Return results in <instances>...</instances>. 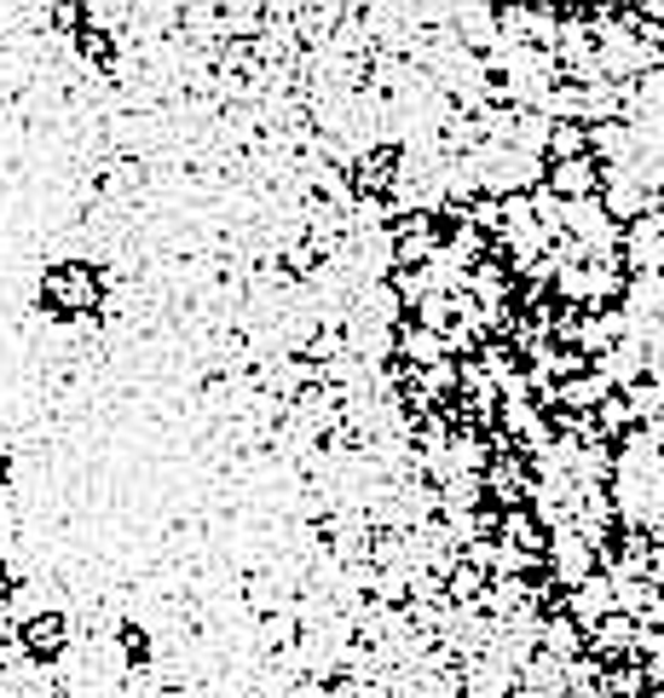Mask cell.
Masks as SVG:
<instances>
[{"label": "cell", "instance_id": "obj_1", "mask_svg": "<svg viewBox=\"0 0 664 698\" xmlns=\"http://www.w3.org/2000/svg\"><path fill=\"white\" fill-rule=\"evenodd\" d=\"M561 295L566 301H584L589 312H596V306L624 295V266L618 261H584V266H572V271H561Z\"/></svg>", "mask_w": 664, "mask_h": 698}, {"label": "cell", "instance_id": "obj_2", "mask_svg": "<svg viewBox=\"0 0 664 698\" xmlns=\"http://www.w3.org/2000/svg\"><path fill=\"white\" fill-rule=\"evenodd\" d=\"M543 555H549V578L561 583V589H578L584 578H596L601 572V560H596V548H589L578 531H555V537L543 543Z\"/></svg>", "mask_w": 664, "mask_h": 698}, {"label": "cell", "instance_id": "obj_3", "mask_svg": "<svg viewBox=\"0 0 664 698\" xmlns=\"http://www.w3.org/2000/svg\"><path fill=\"white\" fill-rule=\"evenodd\" d=\"M613 473H636V480H659L664 473V450H659V439L648 428H630V433H618V445H613Z\"/></svg>", "mask_w": 664, "mask_h": 698}, {"label": "cell", "instance_id": "obj_4", "mask_svg": "<svg viewBox=\"0 0 664 698\" xmlns=\"http://www.w3.org/2000/svg\"><path fill=\"white\" fill-rule=\"evenodd\" d=\"M561 612H566V618L589 635L601 618H613V612H618V606H613V583H606L601 572H596V578H584L578 589H566V606H561Z\"/></svg>", "mask_w": 664, "mask_h": 698}, {"label": "cell", "instance_id": "obj_5", "mask_svg": "<svg viewBox=\"0 0 664 698\" xmlns=\"http://www.w3.org/2000/svg\"><path fill=\"white\" fill-rule=\"evenodd\" d=\"M543 186L555 191L561 202H584V196H601V168L589 156H572V162H549Z\"/></svg>", "mask_w": 664, "mask_h": 698}, {"label": "cell", "instance_id": "obj_6", "mask_svg": "<svg viewBox=\"0 0 664 698\" xmlns=\"http://www.w3.org/2000/svg\"><path fill=\"white\" fill-rule=\"evenodd\" d=\"M514 687H521V675H509L503 664H491V658H468L463 698H509Z\"/></svg>", "mask_w": 664, "mask_h": 698}, {"label": "cell", "instance_id": "obj_7", "mask_svg": "<svg viewBox=\"0 0 664 698\" xmlns=\"http://www.w3.org/2000/svg\"><path fill=\"white\" fill-rule=\"evenodd\" d=\"M538 647L555 658V664H572V658L584 652V630H578V623H572L566 612H549L543 630H538Z\"/></svg>", "mask_w": 664, "mask_h": 698}, {"label": "cell", "instance_id": "obj_8", "mask_svg": "<svg viewBox=\"0 0 664 698\" xmlns=\"http://www.w3.org/2000/svg\"><path fill=\"white\" fill-rule=\"evenodd\" d=\"M589 647H596V658H601V664H613V658H624V652H636V623L624 618V612H613V618H601L596 630H589Z\"/></svg>", "mask_w": 664, "mask_h": 698}, {"label": "cell", "instance_id": "obj_9", "mask_svg": "<svg viewBox=\"0 0 664 698\" xmlns=\"http://www.w3.org/2000/svg\"><path fill=\"white\" fill-rule=\"evenodd\" d=\"M664 306V271H624V295H618V312H653Z\"/></svg>", "mask_w": 664, "mask_h": 698}, {"label": "cell", "instance_id": "obj_10", "mask_svg": "<svg viewBox=\"0 0 664 698\" xmlns=\"http://www.w3.org/2000/svg\"><path fill=\"white\" fill-rule=\"evenodd\" d=\"M555 393H561V404H566V410H584V416H596V410H601V398H613V388H606V381H601L596 370L566 376Z\"/></svg>", "mask_w": 664, "mask_h": 698}, {"label": "cell", "instance_id": "obj_11", "mask_svg": "<svg viewBox=\"0 0 664 698\" xmlns=\"http://www.w3.org/2000/svg\"><path fill=\"white\" fill-rule=\"evenodd\" d=\"M618 398H624V416H630V428H648V421L664 416V388H659V381H648V376H641L636 388H624Z\"/></svg>", "mask_w": 664, "mask_h": 698}, {"label": "cell", "instance_id": "obj_12", "mask_svg": "<svg viewBox=\"0 0 664 698\" xmlns=\"http://www.w3.org/2000/svg\"><path fill=\"white\" fill-rule=\"evenodd\" d=\"M497 525H503V543H509V548H521V555H531V560L543 555V543H549V537L538 531V520H531L526 508H509Z\"/></svg>", "mask_w": 664, "mask_h": 698}, {"label": "cell", "instance_id": "obj_13", "mask_svg": "<svg viewBox=\"0 0 664 698\" xmlns=\"http://www.w3.org/2000/svg\"><path fill=\"white\" fill-rule=\"evenodd\" d=\"M618 93H624V81H596V87H584V127L618 122Z\"/></svg>", "mask_w": 664, "mask_h": 698}, {"label": "cell", "instance_id": "obj_14", "mask_svg": "<svg viewBox=\"0 0 664 698\" xmlns=\"http://www.w3.org/2000/svg\"><path fill=\"white\" fill-rule=\"evenodd\" d=\"M572 156H589L584 151V127L578 122H561L555 134H549V144H543V162H572Z\"/></svg>", "mask_w": 664, "mask_h": 698}, {"label": "cell", "instance_id": "obj_15", "mask_svg": "<svg viewBox=\"0 0 664 698\" xmlns=\"http://www.w3.org/2000/svg\"><path fill=\"white\" fill-rule=\"evenodd\" d=\"M468 289H474L479 301H486V306H479V312H486V318H491V301H503V295H509V278H503V266L479 261V271H474V278H468Z\"/></svg>", "mask_w": 664, "mask_h": 698}, {"label": "cell", "instance_id": "obj_16", "mask_svg": "<svg viewBox=\"0 0 664 698\" xmlns=\"http://www.w3.org/2000/svg\"><path fill=\"white\" fill-rule=\"evenodd\" d=\"M491 491H497L503 503H521V497H526V468H521V462L491 468Z\"/></svg>", "mask_w": 664, "mask_h": 698}, {"label": "cell", "instance_id": "obj_17", "mask_svg": "<svg viewBox=\"0 0 664 698\" xmlns=\"http://www.w3.org/2000/svg\"><path fill=\"white\" fill-rule=\"evenodd\" d=\"M404 346H411V358H422V364H446V341H439L434 329H411Z\"/></svg>", "mask_w": 664, "mask_h": 698}, {"label": "cell", "instance_id": "obj_18", "mask_svg": "<svg viewBox=\"0 0 664 698\" xmlns=\"http://www.w3.org/2000/svg\"><path fill=\"white\" fill-rule=\"evenodd\" d=\"M648 381H659V388H664V335L648 346Z\"/></svg>", "mask_w": 664, "mask_h": 698}, {"label": "cell", "instance_id": "obj_19", "mask_svg": "<svg viewBox=\"0 0 664 698\" xmlns=\"http://www.w3.org/2000/svg\"><path fill=\"white\" fill-rule=\"evenodd\" d=\"M648 583H653V589L664 595V548H659V560H653V572H648Z\"/></svg>", "mask_w": 664, "mask_h": 698}, {"label": "cell", "instance_id": "obj_20", "mask_svg": "<svg viewBox=\"0 0 664 698\" xmlns=\"http://www.w3.org/2000/svg\"><path fill=\"white\" fill-rule=\"evenodd\" d=\"M641 17H648V24H659V29H664V0H653V7H641Z\"/></svg>", "mask_w": 664, "mask_h": 698}]
</instances>
